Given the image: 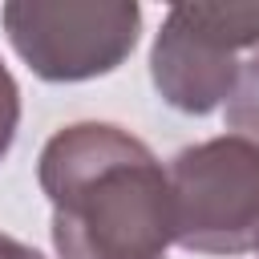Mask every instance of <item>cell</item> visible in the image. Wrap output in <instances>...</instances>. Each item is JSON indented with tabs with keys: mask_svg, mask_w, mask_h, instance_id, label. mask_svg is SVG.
<instances>
[{
	"mask_svg": "<svg viewBox=\"0 0 259 259\" xmlns=\"http://www.w3.org/2000/svg\"><path fill=\"white\" fill-rule=\"evenodd\" d=\"M174 243L198 255H243L259 239V146L223 134L170 158Z\"/></svg>",
	"mask_w": 259,
	"mask_h": 259,
	"instance_id": "7a4b0ae2",
	"label": "cell"
},
{
	"mask_svg": "<svg viewBox=\"0 0 259 259\" xmlns=\"http://www.w3.org/2000/svg\"><path fill=\"white\" fill-rule=\"evenodd\" d=\"M255 255H259V239H255Z\"/></svg>",
	"mask_w": 259,
	"mask_h": 259,
	"instance_id": "ba28073f",
	"label": "cell"
},
{
	"mask_svg": "<svg viewBox=\"0 0 259 259\" xmlns=\"http://www.w3.org/2000/svg\"><path fill=\"white\" fill-rule=\"evenodd\" d=\"M16 130H20V85L8 73V65L0 61V162L8 158Z\"/></svg>",
	"mask_w": 259,
	"mask_h": 259,
	"instance_id": "8992f818",
	"label": "cell"
},
{
	"mask_svg": "<svg viewBox=\"0 0 259 259\" xmlns=\"http://www.w3.org/2000/svg\"><path fill=\"white\" fill-rule=\"evenodd\" d=\"M0 259H45V255L36 247H28V243H20V239L0 231Z\"/></svg>",
	"mask_w": 259,
	"mask_h": 259,
	"instance_id": "52a82bcc",
	"label": "cell"
},
{
	"mask_svg": "<svg viewBox=\"0 0 259 259\" xmlns=\"http://www.w3.org/2000/svg\"><path fill=\"white\" fill-rule=\"evenodd\" d=\"M36 182L53 202L57 259H166L170 174L138 134L113 121H73L45 142Z\"/></svg>",
	"mask_w": 259,
	"mask_h": 259,
	"instance_id": "6da1fadb",
	"label": "cell"
},
{
	"mask_svg": "<svg viewBox=\"0 0 259 259\" xmlns=\"http://www.w3.org/2000/svg\"><path fill=\"white\" fill-rule=\"evenodd\" d=\"M0 20L16 57L53 85L113 73L142 32L134 0H8Z\"/></svg>",
	"mask_w": 259,
	"mask_h": 259,
	"instance_id": "3957f363",
	"label": "cell"
},
{
	"mask_svg": "<svg viewBox=\"0 0 259 259\" xmlns=\"http://www.w3.org/2000/svg\"><path fill=\"white\" fill-rule=\"evenodd\" d=\"M239 77V53L210 24L202 0L174 4L150 49V81L158 97L178 113H210L227 105Z\"/></svg>",
	"mask_w": 259,
	"mask_h": 259,
	"instance_id": "277c9868",
	"label": "cell"
},
{
	"mask_svg": "<svg viewBox=\"0 0 259 259\" xmlns=\"http://www.w3.org/2000/svg\"><path fill=\"white\" fill-rule=\"evenodd\" d=\"M223 117H227V130H235L239 138L259 146V57L239 65V77H235Z\"/></svg>",
	"mask_w": 259,
	"mask_h": 259,
	"instance_id": "5b68a950",
	"label": "cell"
}]
</instances>
